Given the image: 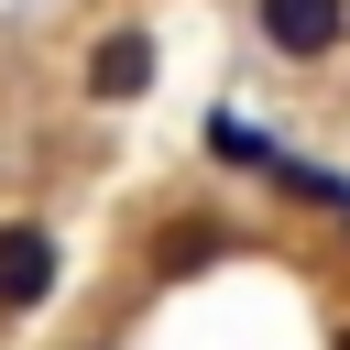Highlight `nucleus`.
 Instances as JSON below:
<instances>
[{
    "mask_svg": "<svg viewBox=\"0 0 350 350\" xmlns=\"http://www.w3.org/2000/svg\"><path fill=\"white\" fill-rule=\"evenodd\" d=\"M339 350H350V328H339Z\"/></svg>",
    "mask_w": 350,
    "mask_h": 350,
    "instance_id": "obj_5",
    "label": "nucleus"
},
{
    "mask_svg": "<svg viewBox=\"0 0 350 350\" xmlns=\"http://www.w3.org/2000/svg\"><path fill=\"white\" fill-rule=\"evenodd\" d=\"M208 252H230V230H219V219H175V230L153 241V262H164V273H197Z\"/></svg>",
    "mask_w": 350,
    "mask_h": 350,
    "instance_id": "obj_4",
    "label": "nucleus"
},
{
    "mask_svg": "<svg viewBox=\"0 0 350 350\" xmlns=\"http://www.w3.org/2000/svg\"><path fill=\"white\" fill-rule=\"evenodd\" d=\"M252 22H262V44L295 55V66H317V55L350 44V0H252Z\"/></svg>",
    "mask_w": 350,
    "mask_h": 350,
    "instance_id": "obj_1",
    "label": "nucleus"
},
{
    "mask_svg": "<svg viewBox=\"0 0 350 350\" xmlns=\"http://www.w3.org/2000/svg\"><path fill=\"white\" fill-rule=\"evenodd\" d=\"M55 230L44 219H0V317H22V306H44L55 295Z\"/></svg>",
    "mask_w": 350,
    "mask_h": 350,
    "instance_id": "obj_2",
    "label": "nucleus"
},
{
    "mask_svg": "<svg viewBox=\"0 0 350 350\" xmlns=\"http://www.w3.org/2000/svg\"><path fill=\"white\" fill-rule=\"evenodd\" d=\"M142 88H153V33H109V44L88 55V98L120 109V98H142Z\"/></svg>",
    "mask_w": 350,
    "mask_h": 350,
    "instance_id": "obj_3",
    "label": "nucleus"
}]
</instances>
